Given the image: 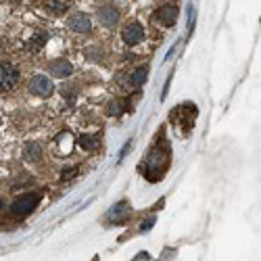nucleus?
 Masks as SVG:
<instances>
[{"label": "nucleus", "instance_id": "obj_14", "mask_svg": "<svg viewBox=\"0 0 261 261\" xmlns=\"http://www.w3.org/2000/svg\"><path fill=\"white\" fill-rule=\"evenodd\" d=\"M48 7H50V11H53V13L63 15L65 11L69 9V0H48Z\"/></svg>", "mask_w": 261, "mask_h": 261}, {"label": "nucleus", "instance_id": "obj_10", "mask_svg": "<svg viewBox=\"0 0 261 261\" xmlns=\"http://www.w3.org/2000/svg\"><path fill=\"white\" fill-rule=\"evenodd\" d=\"M127 213H129V205L123 201V203H117L111 211H109V213H107V217L111 220V224H121V222L125 220V217H127Z\"/></svg>", "mask_w": 261, "mask_h": 261}, {"label": "nucleus", "instance_id": "obj_16", "mask_svg": "<svg viewBox=\"0 0 261 261\" xmlns=\"http://www.w3.org/2000/svg\"><path fill=\"white\" fill-rule=\"evenodd\" d=\"M46 38H48L46 34H36V36L32 38L34 42H32V44H30V48H32V50H38V48H40L42 44H46Z\"/></svg>", "mask_w": 261, "mask_h": 261}, {"label": "nucleus", "instance_id": "obj_6", "mask_svg": "<svg viewBox=\"0 0 261 261\" xmlns=\"http://www.w3.org/2000/svg\"><path fill=\"white\" fill-rule=\"evenodd\" d=\"M121 38H123V42H125L127 46H134V44H138V42L144 38V30H142L140 23H129V25L123 30Z\"/></svg>", "mask_w": 261, "mask_h": 261}, {"label": "nucleus", "instance_id": "obj_8", "mask_svg": "<svg viewBox=\"0 0 261 261\" xmlns=\"http://www.w3.org/2000/svg\"><path fill=\"white\" fill-rule=\"evenodd\" d=\"M48 73H53L55 77H69L73 73V67L67 59H57L48 65Z\"/></svg>", "mask_w": 261, "mask_h": 261}, {"label": "nucleus", "instance_id": "obj_20", "mask_svg": "<svg viewBox=\"0 0 261 261\" xmlns=\"http://www.w3.org/2000/svg\"><path fill=\"white\" fill-rule=\"evenodd\" d=\"M3 205H5V201H3V199H0V209H3Z\"/></svg>", "mask_w": 261, "mask_h": 261}, {"label": "nucleus", "instance_id": "obj_17", "mask_svg": "<svg viewBox=\"0 0 261 261\" xmlns=\"http://www.w3.org/2000/svg\"><path fill=\"white\" fill-rule=\"evenodd\" d=\"M75 176H77V167H69V169H65V171H63L61 180H63V182H69V180L75 178Z\"/></svg>", "mask_w": 261, "mask_h": 261}, {"label": "nucleus", "instance_id": "obj_2", "mask_svg": "<svg viewBox=\"0 0 261 261\" xmlns=\"http://www.w3.org/2000/svg\"><path fill=\"white\" fill-rule=\"evenodd\" d=\"M38 203H40V194H36V192L21 194L19 199L13 201V205H11V213L17 215V217H25V215H30V213L38 207Z\"/></svg>", "mask_w": 261, "mask_h": 261}, {"label": "nucleus", "instance_id": "obj_18", "mask_svg": "<svg viewBox=\"0 0 261 261\" xmlns=\"http://www.w3.org/2000/svg\"><path fill=\"white\" fill-rule=\"evenodd\" d=\"M153 224H155V220H153V217H150V220H146V222H142V226H140V230H142V232H146V230H150V228H153Z\"/></svg>", "mask_w": 261, "mask_h": 261}, {"label": "nucleus", "instance_id": "obj_11", "mask_svg": "<svg viewBox=\"0 0 261 261\" xmlns=\"http://www.w3.org/2000/svg\"><path fill=\"white\" fill-rule=\"evenodd\" d=\"M127 107H129V102H127L125 98H115V100L109 102L107 113L111 115V117H119V115H123V111H125Z\"/></svg>", "mask_w": 261, "mask_h": 261}, {"label": "nucleus", "instance_id": "obj_13", "mask_svg": "<svg viewBox=\"0 0 261 261\" xmlns=\"http://www.w3.org/2000/svg\"><path fill=\"white\" fill-rule=\"evenodd\" d=\"M146 75H148V67H138L132 73V77H129V84H132L134 88H140V86L146 82Z\"/></svg>", "mask_w": 261, "mask_h": 261}, {"label": "nucleus", "instance_id": "obj_12", "mask_svg": "<svg viewBox=\"0 0 261 261\" xmlns=\"http://www.w3.org/2000/svg\"><path fill=\"white\" fill-rule=\"evenodd\" d=\"M42 157V148H40V144H36V142H30L25 148H23V159L25 161H38Z\"/></svg>", "mask_w": 261, "mask_h": 261}, {"label": "nucleus", "instance_id": "obj_15", "mask_svg": "<svg viewBox=\"0 0 261 261\" xmlns=\"http://www.w3.org/2000/svg\"><path fill=\"white\" fill-rule=\"evenodd\" d=\"M77 144L82 146V148H86V150H92V148H96V138L94 136H80V140H77Z\"/></svg>", "mask_w": 261, "mask_h": 261}, {"label": "nucleus", "instance_id": "obj_1", "mask_svg": "<svg viewBox=\"0 0 261 261\" xmlns=\"http://www.w3.org/2000/svg\"><path fill=\"white\" fill-rule=\"evenodd\" d=\"M163 140V138H161ZM161 140L150 148V153H148V157H146V161H144V176L150 180V182H155V180H159L161 176H163V167H165V163H167V155H169V146L165 144L163 146V150H161Z\"/></svg>", "mask_w": 261, "mask_h": 261}, {"label": "nucleus", "instance_id": "obj_3", "mask_svg": "<svg viewBox=\"0 0 261 261\" xmlns=\"http://www.w3.org/2000/svg\"><path fill=\"white\" fill-rule=\"evenodd\" d=\"M19 82V71L11 63H0V94L13 90Z\"/></svg>", "mask_w": 261, "mask_h": 261}, {"label": "nucleus", "instance_id": "obj_4", "mask_svg": "<svg viewBox=\"0 0 261 261\" xmlns=\"http://www.w3.org/2000/svg\"><path fill=\"white\" fill-rule=\"evenodd\" d=\"M53 90H55V86L46 75H34L32 82H30V92L36 94V96L48 98L53 94Z\"/></svg>", "mask_w": 261, "mask_h": 261}, {"label": "nucleus", "instance_id": "obj_5", "mask_svg": "<svg viewBox=\"0 0 261 261\" xmlns=\"http://www.w3.org/2000/svg\"><path fill=\"white\" fill-rule=\"evenodd\" d=\"M176 17H178V9L173 7V5H165V7L157 9L155 15H153L155 23L157 25H163V28H171L173 23H176Z\"/></svg>", "mask_w": 261, "mask_h": 261}, {"label": "nucleus", "instance_id": "obj_7", "mask_svg": "<svg viewBox=\"0 0 261 261\" xmlns=\"http://www.w3.org/2000/svg\"><path fill=\"white\" fill-rule=\"evenodd\" d=\"M69 28H71L73 32H77V34H88V32L92 30V21H90L88 15L75 13V15H71V19H69Z\"/></svg>", "mask_w": 261, "mask_h": 261}, {"label": "nucleus", "instance_id": "obj_19", "mask_svg": "<svg viewBox=\"0 0 261 261\" xmlns=\"http://www.w3.org/2000/svg\"><path fill=\"white\" fill-rule=\"evenodd\" d=\"M136 259H148V253H138Z\"/></svg>", "mask_w": 261, "mask_h": 261}, {"label": "nucleus", "instance_id": "obj_9", "mask_svg": "<svg viewBox=\"0 0 261 261\" xmlns=\"http://www.w3.org/2000/svg\"><path fill=\"white\" fill-rule=\"evenodd\" d=\"M98 21L105 25V28H113L117 21H119V11L111 5H107V7H100L98 11Z\"/></svg>", "mask_w": 261, "mask_h": 261}]
</instances>
